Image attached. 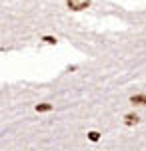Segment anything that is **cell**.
I'll use <instances>...</instances> for the list:
<instances>
[{
  "label": "cell",
  "instance_id": "1",
  "mask_svg": "<svg viewBox=\"0 0 146 151\" xmlns=\"http://www.w3.org/2000/svg\"><path fill=\"white\" fill-rule=\"evenodd\" d=\"M66 2H68L70 10H84L90 4V0H66Z\"/></svg>",
  "mask_w": 146,
  "mask_h": 151
},
{
  "label": "cell",
  "instance_id": "2",
  "mask_svg": "<svg viewBox=\"0 0 146 151\" xmlns=\"http://www.w3.org/2000/svg\"><path fill=\"white\" fill-rule=\"evenodd\" d=\"M130 101L134 104V106H146V96H144V93H140V96H132Z\"/></svg>",
  "mask_w": 146,
  "mask_h": 151
},
{
  "label": "cell",
  "instance_id": "3",
  "mask_svg": "<svg viewBox=\"0 0 146 151\" xmlns=\"http://www.w3.org/2000/svg\"><path fill=\"white\" fill-rule=\"evenodd\" d=\"M124 121H126V125H132V123H138V117L132 115V113H128V115L124 117Z\"/></svg>",
  "mask_w": 146,
  "mask_h": 151
},
{
  "label": "cell",
  "instance_id": "4",
  "mask_svg": "<svg viewBox=\"0 0 146 151\" xmlns=\"http://www.w3.org/2000/svg\"><path fill=\"white\" fill-rule=\"evenodd\" d=\"M50 109H52L50 104H40V106H36V111H50Z\"/></svg>",
  "mask_w": 146,
  "mask_h": 151
},
{
  "label": "cell",
  "instance_id": "5",
  "mask_svg": "<svg viewBox=\"0 0 146 151\" xmlns=\"http://www.w3.org/2000/svg\"><path fill=\"white\" fill-rule=\"evenodd\" d=\"M88 139H90V141H98L100 133H98V131H90V133H88Z\"/></svg>",
  "mask_w": 146,
  "mask_h": 151
},
{
  "label": "cell",
  "instance_id": "6",
  "mask_svg": "<svg viewBox=\"0 0 146 151\" xmlns=\"http://www.w3.org/2000/svg\"><path fill=\"white\" fill-rule=\"evenodd\" d=\"M44 42H46V44H56V38H52V36H44Z\"/></svg>",
  "mask_w": 146,
  "mask_h": 151
}]
</instances>
